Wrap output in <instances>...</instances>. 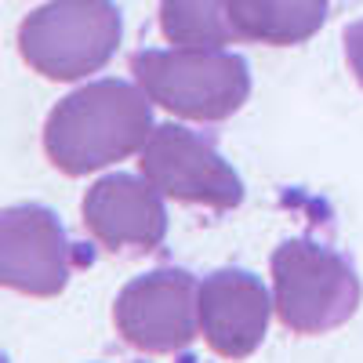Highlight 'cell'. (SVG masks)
Returning <instances> with one entry per match:
<instances>
[{
    "label": "cell",
    "instance_id": "cell-1",
    "mask_svg": "<svg viewBox=\"0 0 363 363\" xmlns=\"http://www.w3.org/2000/svg\"><path fill=\"white\" fill-rule=\"evenodd\" d=\"M149 135H153V113L145 91L109 77L77 87L48 113L44 153L62 174L80 178L135 157Z\"/></svg>",
    "mask_w": 363,
    "mask_h": 363
},
{
    "label": "cell",
    "instance_id": "cell-2",
    "mask_svg": "<svg viewBox=\"0 0 363 363\" xmlns=\"http://www.w3.org/2000/svg\"><path fill=\"white\" fill-rule=\"evenodd\" d=\"M131 73L149 102L160 109L218 124L251 95V69L240 55L222 48H149L131 55Z\"/></svg>",
    "mask_w": 363,
    "mask_h": 363
},
{
    "label": "cell",
    "instance_id": "cell-3",
    "mask_svg": "<svg viewBox=\"0 0 363 363\" xmlns=\"http://www.w3.org/2000/svg\"><path fill=\"white\" fill-rule=\"evenodd\" d=\"M124 22L113 0H51L18 26L22 62L48 80H84L109 66Z\"/></svg>",
    "mask_w": 363,
    "mask_h": 363
},
{
    "label": "cell",
    "instance_id": "cell-4",
    "mask_svg": "<svg viewBox=\"0 0 363 363\" xmlns=\"http://www.w3.org/2000/svg\"><path fill=\"white\" fill-rule=\"evenodd\" d=\"M272 306L294 335H327L356 316L359 277L335 247L287 240L272 251Z\"/></svg>",
    "mask_w": 363,
    "mask_h": 363
},
{
    "label": "cell",
    "instance_id": "cell-5",
    "mask_svg": "<svg viewBox=\"0 0 363 363\" xmlns=\"http://www.w3.org/2000/svg\"><path fill=\"white\" fill-rule=\"evenodd\" d=\"M113 323L138 352H182L200 335V284L186 269H153L116 294Z\"/></svg>",
    "mask_w": 363,
    "mask_h": 363
},
{
    "label": "cell",
    "instance_id": "cell-6",
    "mask_svg": "<svg viewBox=\"0 0 363 363\" xmlns=\"http://www.w3.org/2000/svg\"><path fill=\"white\" fill-rule=\"evenodd\" d=\"M142 174L160 196L178 203H200L211 211H233L244 200V182L207 135L178 124L153 128L142 145Z\"/></svg>",
    "mask_w": 363,
    "mask_h": 363
},
{
    "label": "cell",
    "instance_id": "cell-7",
    "mask_svg": "<svg viewBox=\"0 0 363 363\" xmlns=\"http://www.w3.org/2000/svg\"><path fill=\"white\" fill-rule=\"evenodd\" d=\"M77 265V251L51 207L15 203L0 211V287L55 298L62 294Z\"/></svg>",
    "mask_w": 363,
    "mask_h": 363
},
{
    "label": "cell",
    "instance_id": "cell-8",
    "mask_svg": "<svg viewBox=\"0 0 363 363\" xmlns=\"http://www.w3.org/2000/svg\"><path fill=\"white\" fill-rule=\"evenodd\" d=\"M84 229L106 251H157L167 236L160 193L135 174H106L84 196Z\"/></svg>",
    "mask_w": 363,
    "mask_h": 363
},
{
    "label": "cell",
    "instance_id": "cell-9",
    "mask_svg": "<svg viewBox=\"0 0 363 363\" xmlns=\"http://www.w3.org/2000/svg\"><path fill=\"white\" fill-rule=\"evenodd\" d=\"M269 287L247 269H218L200 284V335L222 359H247L269 330Z\"/></svg>",
    "mask_w": 363,
    "mask_h": 363
},
{
    "label": "cell",
    "instance_id": "cell-10",
    "mask_svg": "<svg viewBox=\"0 0 363 363\" xmlns=\"http://www.w3.org/2000/svg\"><path fill=\"white\" fill-rule=\"evenodd\" d=\"M330 0H233L229 18L240 40L291 48L313 40L327 22Z\"/></svg>",
    "mask_w": 363,
    "mask_h": 363
},
{
    "label": "cell",
    "instance_id": "cell-11",
    "mask_svg": "<svg viewBox=\"0 0 363 363\" xmlns=\"http://www.w3.org/2000/svg\"><path fill=\"white\" fill-rule=\"evenodd\" d=\"M233 0H160V29L178 48H222L236 40Z\"/></svg>",
    "mask_w": 363,
    "mask_h": 363
},
{
    "label": "cell",
    "instance_id": "cell-12",
    "mask_svg": "<svg viewBox=\"0 0 363 363\" xmlns=\"http://www.w3.org/2000/svg\"><path fill=\"white\" fill-rule=\"evenodd\" d=\"M342 40H345V58H349V69H352L356 84L363 87V18L345 26Z\"/></svg>",
    "mask_w": 363,
    "mask_h": 363
},
{
    "label": "cell",
    "instance_id": "cell-13",
    "mask_svg": "<svg viewBox=\"0 0 363 363\" xmlns=\"http://www.w3.org/2000/svg\"><path fill=\"white\" fill-rule=\"evenodd\" d=\"M0 363H8V356H4V352H0Z\"/></svg>",
    "mask_w": 363,
    "mask_h": 363
},
{
    "label": "cell",
    "instance_id": "cell-14",
    "mask_svg": "<svg viewBox=\"0 0 363 363\" xmlns=\"http://www.w3.org/2000/svg\"><path fill=\"white\" fill-rule=\"evenodd\" d=\"M135 363H142V359H135Z\"/></svg>",
    "mask_w": 363,
    "mask_h": 363
}]
</instances>
